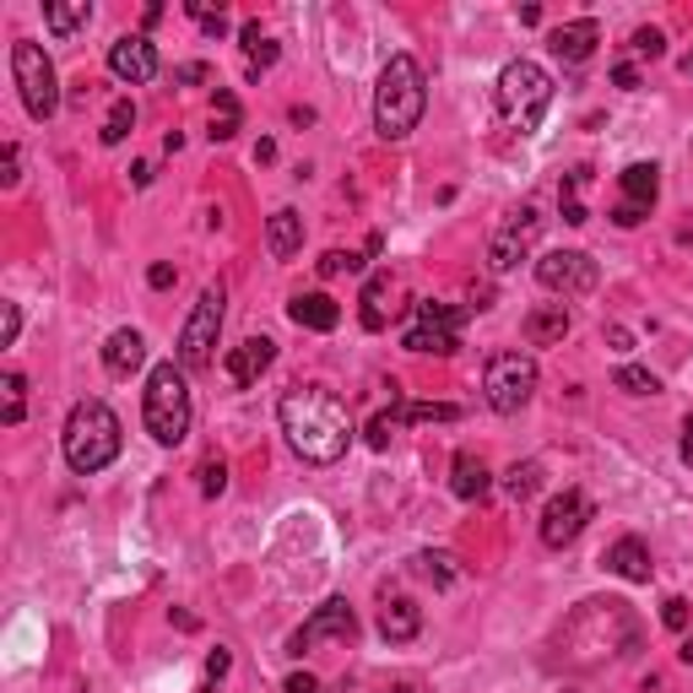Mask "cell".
Here are the masks:
<instances>
[{"instance_id":"1","label":"cell","mask_w":693,"mask_h":693,"mask_svg":"<svg viewBox=\"0 0 693 693\" xmlns=\"http://www.w3.org/2000/svg\"><path fill=\"white\" fill-rule=\"evenodd\" d=\"M277 418H282V434L293 444V455L310 461V466L342 461L347 444H353V412L331 385H293L282 396Z\"/></svg>"},{"instance_id":"2","label":"cell","mask_w":693,"mask_h":693,"mask_svg":"<svg viewBox=\"0 0 693 693\" xmlns=\"http://www.w3.org/2000/svg\"><path fill=\"white\" fill-rule=\"evenodd\" d=\"M423 109H429L423 65L412 61V55H390L375 87V130L385 141H407L418 130V120H423Z\"/></svg>"},{"instance_id":"3","label":"cell","mask_w":693,"mask_h":693,"mask_svg":"<svg viewBox=\"0 0 693 693\" xmlns=\"http://www.w3.org/2000/svg\"><path fill=\"white\" fill-rule=\"evenodd\" d=\"M61 444H65V466L76 477H93V472H104L120 455V418L104 401H76L71 418H65Z\"/></svg>"},{"instance_id":"4","label":"cell","mask_w":693,"mask_h":693,"mask_svg":"<svg viewBox=\"0 0 693 693\" xmlns=\"http://www.w3.org/2000/svg\"><path fill=\"white\" fill-rule=\"evenodd\" d=\"M141 418H147V434L158 444H185V434H190V379L180 364H158V369L147 375Z\"/></svg>"},{"instance_id":"5","label":"cell","mask_w":693,"mask_h":693,"mask_svg":"<svg viewBox=\"0 0 693 693\" xmlns=\"http://www.w3.org/2000/svg\"><path fill=\"white\" fill-rule=\"evenodd\" d=\"M548 104H553V76L537 61H509L505 71H499V115H505L520 136H531V130L542 126Z\"/></svg>"},{"instance_id":"6","label":"cell","mask_w":693,"mask_h":693,"mask_svg":"<svg viewBox=\"0 0 693 693\" xmlns=\"http://www.w3.org/2000/svg\"><path fill=\"white\" fill-rule=\"evenodd\" d=\"M11 76H17L22 109H28L33 120H50V115L61 109V76H55V61H50L39 44H28V39L11 44Z\"/></svg>"},{"instance_id":"7","label":"cell","mask_w":693,"mask_h":693,"mask_svg":"<svg viewBox=\"0 0 693 693\" xmlns=\"http://www.w3.org/2000/svg\"><path fill=\"white\" fill-rule=\"evenodd\" d=\"M223 304H228L223 282L201 288V299H195V310H190L185 331H180V369H185V375L212 369V358H217V336H223Z\"/></svg>"},{"instance_id":"8","label":"cell","mask_w":693,"mask_h":693,"mask_svg":"<svg viewBox=\"0 0 693 693\" xmlns=\"http://www.w3.org/2000/svg\"><path fill=\"white\" fill-rule=\"evenodd\" d=\"M461 325H466V310L423 299V304H412V320H407V331H401V347H407V353L450 358V353L461 347Z\"/></svg>"},{"instance_id":"9","label":"cell","mask_w":693,"mask_h":693,"mask_svg":"<svg viewBox=\"0 0 693 693\" xmlns=\"http://www.w3.org/2000/svg\"><path fill=\"white\" fill-rule=\"evenodd\" d=\"M531 390H537V358H531V353H494V358H488L483 396H488L494 412L515 418V412L531 401Z\"/></svg>"},{"instance_id":"10","label":"cell","mask_w":693,"mask_h":693,"mask_svg":"<svg viewBox=\"0 0 693 693\" xmlns=\"http://www.w3.org/2000/svg\"><path fill=\"white\" fill-rule=\"evenodd\" d=\"M537 282H542L548 293L574 299V293H591V288L602 282V266H596L585 250H553V255L537 260Z\"/></svg>"},{"instance_id":"11","label":"cell","mask_w":693,"mask_h":693,"mask_svg":"<svg viewBox=\"0 0 693 693\" xmlns=\"http://www.w3.org/2000/svg\"><path fill=\"white\" fill-rule=\"evenodd\" d=\"M537 234H542V217H537V206H520V212H509L505 223H499V234H494V245H488V266H494L499 277H505V271H515V266L531 255Z\"/></svg>"},{"instance_id":"12","label":"cell","mask_w":693,"mask_h":693,"mask_svg":"<svg viewBox=\"0 0 693 693\" xmlns=\"http://www.w3.org/2000/svg\"><path fill=\"white\" fill-rule=\"evenodd\" d=\"M591 520H596V505L580 488H564L559 499H548V509H542V542L548 548H569Z\"/></svg>"},{"instance_id":"13","label":"cell","mask_w":693,"mask_h":693,"mask_svg":"<svg viewBox=\"0 0 693 693\" xmlns=\"http://www.w3.org/2000/svg\"><path fill=\"white\" fill-rule=\"evenodd\" d=\"M353 634H358V613H353L342 596H331L325 607H315V618L293 634V656H304V650L320 645V639H353Z\"/></svg>"},{"instance_id":"14","label":"cell","mask_w":693,"mask_h":693,"mask_svg":"<svg viewBox=\"0 0 693 693\" xmlns=\"http://www.w3.org/2000/svg\"><path fill=\"white\" fill-rule=\"evenodd\" d=\"M109 71H115L120 82H130V87L152 82V76H158V50H152V39H147V33L115 39V44H109Z\"/></svg>"},{"instance_id":"15","label":"cell","mask_w":693,"mask_h":693,"mask_svg":"<svg viewBox=\"0 0 693 693\" xmlns=\"http://www.w3.org/2000/svg\"><path fill=\"white\" fill-rule=\"evenodd\" d=\"M271 364H277V342H271V336H245V342L223 358V375L234 379L239 390H250V385L266 375Z\"/></svg>"},{"instance_id":"16","label":"cell","mask_w":693,"mask_h":693,"mask_svg":"<svg viewBox=\"0 0 693 693\" xmlns=\"http://www.w3.org/2000/svg\"><path fill=\"white\" fill-rule=\"evenodd\" d=\"M553 55L569 65H580V61H591V50L602 44V22L596 17H580V22H564V28H553Z\"/></svg>"},{"instance_id":"17","label":"cell","mask_w":693,"mask_h":693,"mask_svg":"<svg viewBox=\"0 0 693 693\" xmlns=\"http://www.w3.org/2000/svg\"><path fill=\"white\" fill-rule=\"evenodd\" d=\"M141 364H147V336H141L136 325H120V331L104 342V369L126 379V375H136Z\"/></svg>"},{"instance_id":"18","label":"cell","mask_w":693,"mask_h":693,"mask_svg":"<svg viewBox=\"0 0 693 693\" xmlns=\"http://www.w3.org/2000/svg\"><path fill=\"white\" fill-rule=\"evenodd\" d=\"M450 488H455V499H466V505L488 499V488H494L488 461H483V455H472V450H461V455H455V466H450Z\"/></svg>"},{"instance_id":"19","label":"cell","mask_w":693,"mask_h":693,"mask_svg":"<svg viewBox=\"0 0 693 693\" xmlns=\"http://www.w3.org/2000/svg\"><path fill=\"white\" fill-rule=\"evenodd\" d=\"M418 629H423V613H418V602H412V596H390V602L379 607V634H385L390 645L418 639Z\"/></svg>"},{"instance_id":"20","label":"cell","mask_w":693,"mask_h":693,"mask_svg":"<svg viewBox=\"0 0 693 693\" xmlns=\"http://www.w3.org/2000/svg\"><path fill=\"white\" fill-rule=\"evenodd\" d=\"M288 315H293L299 331H336V325H342V310H336L331 293H299V299L288 304Z\"/></svg>"},{"instance_id":"21","label":"cell","mask_w":693,"mask_h":693,"mask_svg":"<svg viewBox=\"0 0 693 693\" xmlns=\"http://www.w3.org/2000/svg\"><path fill=\"white\" fill-rule=\"evenodd\" d=\"M569 325H574V320H569L564 304H537V310L526 315V342H531V347H559L569 336Z\"/></svg>"},{"instance_id":"22","label":"cell","mask_w":693,"mask_h":693,"mask_svg":"<svg viewBox=\"0 0 693 693\" xmlns=\"http://www.w3.org/2000/svg\"><path fill=\"white\" fill-rule=\"evenodd\" d=\"M607 569H613L618 580H634V585H639V580H650L656 564H650V548H645L639 537H618V542L607 548Z\"/></svg>"},{"instance_id":"23","label":"cell","mask_w":693,"mask_h":693,"mask_svg":"<svg viewBox=\"0 0 693 693\" xmlns=\"http://www.w3.org/2000/svg\"><path fill=\"white\" fill-rule=\"evenodd\" d=\"M304 245V217L293 212V206H282L271 223H266V250L277 255V260H293Z\"/></svg>"},{"instance_id":"24","label":"cell","mask_w":693,"mask_h":693,"mask_svg":"<svg viewBox=\"0 0 693 693\" xmlns=\"http://www.w3.org/2000/svg\"><path fill=\"white\" fill-rule=\"evenodd\" d=\"M656 195H661V169H656V163H629V169H624V201L650 212Z\"/></svg>"},{"instance_id":"25","label":"cell","mask_w":693,"mask_h":693,"mask_svg":"<svg viewBox=\"0 0 693 693\" xmlns=\"http://www.w3.org/2000/svg\"><path fill=\"white\" fill-rule=\"evenodd\" d=\"M505 494L515 505H531L542 494V461H515L505 472Z\"/></svg>"},{"instance_id":"26","label":"cell","mask_w":693,"mask_h":693,"mask_svg":"<svg viewBox=\"0 0 693 693\" xmlns=\"http://www.w3.org/2000/svg\"><path fill=\"white\" fill-rule=\"evenodd\" d=\"M93 22V6L87 0H71V6H44V28L55 33V39H71L76 28H87Z\"/></svg>"},{"instance_id":"27","label":"cell","mask_w":693,"mask_h":693,"mask_svg":"<svg viewBox=\"0 0 693 693\" xmlns=\"http://www.w3.org/2000/svg\"><path fill=\"white\" fill-rule=\"evenodd\" d=\"M385 299H390V277H369V288H364V310H358V320H364V331H385Z\"/></svg>"},{"instance_id":"28","label":"cell","mask_w":693,"mask_h":693,"mask_svg":"<svg viewBox=\"0 0 693 693\" xmlns=\"http://www.w3.org/2000/svg\"><path fill=\"white\" fill-rule=\"evenodd\" d=\"M239 44H245V55H250V76H260L266 65H277V44L260 33V22H245V28H239Z\"/></svg>"},{"instance_id":"29","label":"cell","mask_w":693,"mask_h":693,"mask_svg":"<svg viewBox=\"0 0 693 693\" xmlns=\"http://www.w3.org/2000/svg\"><path fill=\"white\" fill-rule=\"evenodd\" d=\"M234 136H239V98L223 87L212 104V141H234Z\"/></svg>"},{"instance_id":"30","label":"cell","mask_w":693,"mask_h":693,"mask_svg":"<svg viewBox=\"0 0 693 693\" xmlns=\"http://www.w3.org/2000/svg\"><path fill=\"white\" fill-rule=\"evenodd\" d=\"M461 418V407H450V401H407L401 407V423H455Z\"/></svg>"},{"instance_id":"31","label":"cell","mask_w":693,"mask_h":693,"mask_svg":"<svg viewBox=\"0 0 693 693\" xmlns=\"http://www.w3.org/2000/svg\"><path fill=\"white\" fill-rule=\"evenodd\" d=\"M396 429H401V401H390L385 412H375V418H369L364 440L375 444V450H390V440H396Z\"/></svg>"},{"instance_id":"32","label":"cell","mask_w":693,"mask_h":693,"mask_svg":"<svg viewBox=\"0 0 693 693\" xmlns=\"http://www.w3.org/2000/svg\"><path fill=\"white\" fill-rule=\"evenodd\" d=\"M130 126H136V104H130V98H120V104L104 115V130H98V136H104V147H120V141L130 136Z\"/></svg>"},{"instance_id":"33","label":"cell","mask_w":693,"mask_h":693,"mask_svg":"<svg viewBox=\"0 0 693 693\" xmlns=\"http://www.w3.org/2000/svg\"><path fill=\"white\" fill-rule=\"evenodd\" d=\"M0 390H6V412H0V418H6V423L17 429V423H22V412H28V401H22V396H28V379L11 369V375L0 379Z\"/></svg>"},{"instance_id":"34","label":"cell","mask_w":693,"mask_h":693,"mask_svg":"<svg viewBox=\"0 0 693 693\" xmlns=\"http://www.w3.org/2000/svg\"><path fill=\"white\" fill-rule=\"evenodd\" d=\"M613 385L629 390V396H656V390H661V379L650 375V369H639V364H624V369L613 375Z\"/></svg>"},{"instance_id":"35","label":"cell","mask_w":693,"mask_h":693,"mask_svg":"<svg viewBox=\"0 0 693 693\" xmlns=\"http://www.w3.org/2000/svg\"><path fill=\"white\" fill-rule=\"evenodd\" d=\"M661 624H667L672 634H683V629H689V624H693L689 596H667V602H661Z\"/></svg>"},{"instance_id":"36","label":"cell","mask_w":693,"mask_h":693,"mask_svg":"<svg viewBox=\"0 0 693 693\" xmlns=\"http://www.w3.org/2000/svg\"><path fill=\"white\" fill-rule=\"evenodd\" d=\"M342 271H364V260L347 250H325L320 255V277H342Z\"/></svg>"},{"instance_id":"37","label":"cell","mask_w":693,"mask_h":693,"mask_svg":"<svg viewBox=\"0 0 693 693\" xmlns=\"http://www.w3.org/2000/svg\"><path fill=\"white\" fill-rule=\"evenodd\" d=\"M418 564H423V574H429V580H440V585H450V580L461 574V569H455V559H450V553H423Z\"/></svg>"},{"instance_id":"38","label":"cell","mask_w":693,"mask_h":693,"mask_svg":"<svg viewBox=\"0 0 693 693\" xmlns=\"http://www.w3.org/2000/svg\"><path fill=\"white\" fill-rule=\"evenodd\" d=\"M223 488H228V466H223V461H206V466H201V494L217 499Z\"/></svg>"},{"instance_id":"39","label":"cell","mask_w":693,"mask_h":693,"mask_svg":"<svg viewBox=\"0 0 693 693\" xmlns=\"http://www.w3.org/2000/svg\"><path fill=\"white\" fill-rule=\"evenodd\" d=\"M634 55H650V61H661V55H667V39H661L656 28H639V33H634Z\"/></svg>"},{"instance_id":"40","label":"cell","mask_w":693,"mask_h":693,"mask_svg":"<svg viewBox=\"0 0 693 693\" xmlns=\"http://www.w3.org/2000/svg\"><path fill=\"white\" fill-rule=\"evenodd\" d=\"M22 180V152L6 141V152H0V185H17Z\"/></svg>"},{"instance_id":"41","label":"cell","mask_w":693,"mask_h":693,"mask_svg":"<svg viewBox=\"0 0 693 693\" xmlns=\"http://www.w3.org/2000/svg\"><path fill=\"white\" fill-rule=\"evenodd\" d=\"M645 217H650V212H645V206H629V201H618V206H613V223H618V228H639Z\"/></svg>"},{"instance_id":"42","label":"cell","mask_w":693,"mask_h":693,"mask_svg":"<svg viewBox=\"0 0 693 693\" xmlns=\"http://www.w3.org/2000/svg\"><path fill=\"white\" fill-rule=\"evenodd\" d=\"M0 320H6V325H0V342L11 347V342H17V331H22V315H17V304H0Z\"/></svg>"},{"instance_id":"43","label":"cell","mask_w":693,"mask_h":693,"mask_svg":"<svg viewBox=\"0 0 693 693\" xmlns=\"http://www.w3.org/2000/svg\"><path fill=\"white\" fill-rule=\"evenodd\" d=\"M174 277H180V271H174V266H169V260H158V266H152V271H147V282H152V288H158V293H163V288H174Z\"/></svg>"},{"instance_id":"44","label":"cell","mask_w":693,"mask_h":693,"mask_svg":"<svg viewBox=\"0 0 693 693\" xmlns=\"http://www.w3.org/2000/svg\"><path fill=\"white\" fill-rule=\"evenodd\" d=\"M282 693H320V683L310 678V672H293V678L282 683Z\"/></svg>"},{"instance_id":"45","label":"cell","mask_w":693,"mask_h":693,"mask_svg":"<svg viewBox=\"0 0 693 693\" xmlns=\"http://www.w3.org/2000/svg\"><path fill=\"white\" fill-rule=\"evenodd\" d=\"M228 667H234V656H228V650H212V656H206V678H223Z\"/></svg>"},{"instance_id":"46","label":"cell","mask_w":693,"mask_h":693,"mask_svg":"<svg viewBox=\"0 0 693 693\" xmlns=\"http://www.w3.org/2000/svg\"><path fill=\"white\" fill-rule=\"evenodd\" d=\"M613 82H618V87H639V71H634L629 61H624V65H613Z\"/></svg>"},{"instance_id":"47","label":"cell","mask_w":693,"mask_h":693,"mask_svg":"<svg viewBox=\"0 0 693 693\" xmlns=\"http://www.w3.org/2000/svg\"><path fill=\"white\" fill-rule=\"evenodd\" d=\"M180 82H185V87H190V82H206V65H201V61L180 65Z\"/></svg>"},{"instance_id":"48","label":"cell","mask_w":693,"mask_h":693,"mask_svg":"<svg viewBox=\"0 0 693 693\" xmlns=\"http://www.w3.org/2000/svg\"><path fill=\"white\" fill-rule=\"evenodd\" d=\"M607 342H613L618 353H629V342H634V336H629V331H624V325H613V331H607Z\"/></svg>"},{"instance_id":"49","label":"cell","mask_w":693,"mask_h":693,"mask_svg":"<svg viewBox=\"0 0 693 693\" xmlns=\"http://www.w3.org/2000/svg\"><path fill=\"white\" fill-rule=\"evenodd\" d=\"M678 656H683V661L693 667V639H683V650H678Z\"/></svg>"},{"instance_id":"50","label":"cell","mask_w":693,"mask_h":693,"mask_svg":"<svg viewBox=\"0 0 693 693\" xmlns=\"http://www.w3.org/2000/svg\"><path fill=\"white\" fill-rule=\"evenodd\" d=\"M379 693H412L407 683H390V689H379Z\"/></svg>"},{"instance_id":"51","label":"cell","mask_w":693,"mask_h":693,"mask_svg":"<svg viewBox=\"0 0 693 693\" xmlns=\"http://www.w3.org/2000/svg\"><path fill=\"white\" fill-rule=\"evenodd\" d=\"M683 461H689V466H693V440H683Z\"/></svg>"},{"instance_id":"52","label":"cell","mask_w":693,"mask_h":693,"mask_svg":"<svg viewBox=\"0 0 693 693\" xmlns=\"http://www.w3.org/2000/svg\"><path fill=\"white\" fill-rule=\"evenodd\" d=\"M683 76H693V50H689V55H683Z\"/></svg>"},{"instance_id":"53","label":"cell","mask_w":693,"mask_h":693,"mask_svg":"<svg viewBox=\"0 0 693 693\" xmlns=\"http://www.w3.org/2000/svg\"><path fill=\"white\" fill-rule=\"evenodd\" d=\"M683 434H689V440H693V412H689V423H683Z\"/></svg>"}]
</instances>
